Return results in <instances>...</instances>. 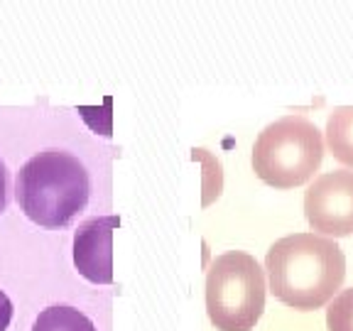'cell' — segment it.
Wrapping results in <instances>:
<instances>
[{"instance_id":"obj_10","label":"cell","mask_w":353,"mask_h":331,"mask_svg":"<svg viewBox=\"0 0 353 331\" xmlns=\"http://www.w3.org/2000/svg\"><path fill=\"white\" fill-rule=\"evenodd\" d=\"M194 160L204 162V206H209L214 199H219L221 187H223V174H221V162L206 150L194 148L192 150Z\"/></svg>"},{"instance_id":"obj_9","label":"cell","mask_w":353,"mask_h":331,"mask_svg":"<svg viewBox=\"0 0 353 331\" xmlns=\"http://www.w3.org/2000/svg\"><path fill=\"white\" fill-rule=\"evenodd\" d=\"M326 329L353 331V287L341 290L326 307Z\"/></svg>"},{"instance_id":"obj_3","label":"cell","mask_w":353,"mask_h":331,"mask_svg":"<svg viewBox=\"0 0 353 331\" xmlns=\"http://www.w3.org/2000/svg\"><path fill=\"white\" fill-rule=\"evenodd\" d=\"M324 160L321 130L304 116H282L263 128L253 145V172L275 189H294L314 179Z\"/></svg>"},{"instance_id":"obj_8","label":"cell","mask_w":353,"mask_h":331,"mask_svg":"<svg viewBox=\"0 0 353 331\" xmlns=\"http://www.w3.org/2000/svg\"><path fill=\"white\" fill-rule=\"evenodd\" d=\"M32 331H99L83 312L66 304H54L39 312Z\"/></svg>"},{"instance_id":"obj_12","label":"cell","mask_w":353,"mask_h":331,"mask_svg":"<svg viewBox=\"0 0 353 331\" xmlns=\"http://www.w3.org/2000/svg\"><path fill=\"white\" fill-rule=\"evenodd\" d=\"M8 209V170L6 162L0 160V216Z\"/></svg>"},{"instance_id":"obj_2","label":"cell","mask_w":353,"mask_h":331,"mask_svg":"<svg viewBox=\"0 0 353 331\" xmlns=\"http://www.w3.org/2000/svg\"><path fill=\"white\" fill-rule=\"evenodd\" d=\"M91 194L86 167L64 150H44L20 167L15 197L30 221L42 228H64L83 211Z\"/></svg>"},{"instance_id":"obj_1","label":"cell","mask_w":353,"mask_h":331,"mask_svg":"<svg viewBox=\"0 0 353 331\" xmlns=\"http://www.w3.org/2000/svg\"><path fill=\"white\" fill-rule=\"evenodd\" d=\"M268 285L275 299L299 312H312L336 297L346 277L341 245L314 231L275 241L265 255Z\"/></svg>"},{"instance_id":"obj_7","label":"cell","mask_w":353,"mask_h":331,"mask_svg":"<svg viewBox=\"0 0 353 331\" xmlns=\"http://www.w3.org/2000/svg\"><path fill=\"white\" fill-rule=\"evenodd\" d=\"M324 135L334 160L353 170V106H339L331 110Z\"/></svg>"},{"instance_id":"obj_4","label":"cell","mask_w":353,"mask_h":331,"mask_svg":"<svg viewBox=\"0 0 353 331\" xmlns=\"http://www.w3.org/2000/svg\"><path fill=\"white\" fill-rule=\"evenodd\" d=\"M268 280L258 260L228 250L211 263L206 275V314L219 331H250L265 312Z\"/></svg>"},{"instance_id":"obj_6","label":"cell","mask_w":353,"mask_h":331,"mask_svg":"<svg viewBox=\"0 0 353 331\" xmlns=\"http://www.w3.org/2000/svg\"><path fill=\"white\" fill-rule=\"evenodd\" d=\"M118 226V216H96L83 221L74 233V265L88 282H113V231Z\"/></svg>"},{"instance_id":"obj_5","label":"cell","mask_w":353,"mask_h":331,"mask_svg":"<svg viewBox=\"0 0 353 331\" xmlns=\"http://www.w3.org/2000/svg\"><path fill=\"white\" fill-rule=\"evenodd\" d=\"M304 216L312 231L324 238L353 236V170L316 177L304 192Z\"/></svg>"},{"instance_id":"obj_11","label":"cell","mask_w":353,"mask_h":331,"mask_svg":"<svg viewBox=\"0 0 353 331\" xmlns=\"http://www.w3.org/2000/svg\"><path fill=\"white\" fill-rule=\"evenodd\" d=\"M12 321V302L3 290H0V331H8Z\"/></svg>"}]
</instances>
